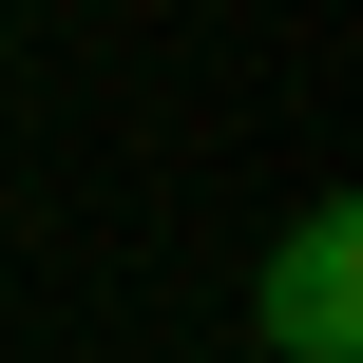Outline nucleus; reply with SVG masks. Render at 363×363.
<instances>
[{
	"label": "nucleus",
	"instance_id": "f257e3e1",
	"mask_svg": "<svg viewBox=\"0 0 363 363\" xmlns=\"http://www.w3.org/2000/svg\"><path fill=\"white\" fill-rule=\"evenodd\" d=\"M249 345L268 363H363V191H306L249 268Z\"/></svg>",
	"mask_w": 363,
	"mask_h": 363
}]
</instances>
